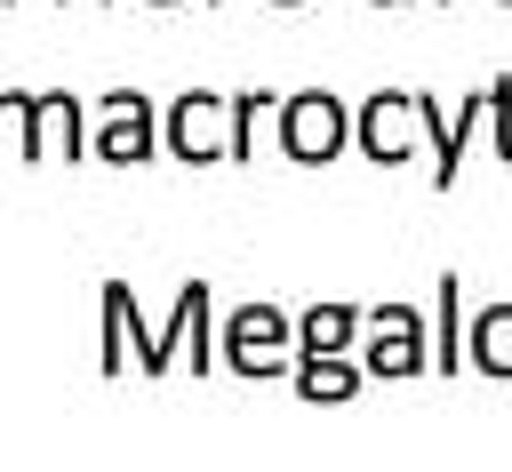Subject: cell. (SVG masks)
<instances>
[{"label":"cell","mask_w":512,"mask_h":472,"mask_svg":"<svg viewBox=\"0 0 512 472\" xmlns=\"http://www.w3.org/2000/svg\"><path fill=\"white\" fill-rule=\"evenodd\" d=\"M280 152L288 160H312V168H328L344 144H352V112H344V96H328V88H296V96H280Z\"/></svg>","instance_id":"6da1fadb"},{"label":"cell","mask_w":512,"mask_h":472,"mask_svg":"<svg viewBox=\"0 0 512 472\" xmlns=\"http://www.w3.org/2000/svg\"><path fill=\"white\" fill-rule=\"evenodd\" d=\"M88 152H96V160H112V168L152 160V152H160L152 96H144V88H104V96H96V136H88Z\"/></svg>","instance_id":"7a4b0ae2"},{"label":"cell","mask_w":512,"mask_h":472,"mask_svg":"<svg viewBox=\"0 0 512 472\" xmlns=\"http://www.w3.org/2000/svg\"><path fill=\"white\" fill-rule=\"evenodd\" d=\"M216 120H232V96H208V88H184L168 112H160V144L184 160V168H208V160H224L232 152V136L216 128Z\"/></svg>","instance_id":"3957f363"},{"label":"cell","mask_w":512,"mask_h":472,"mask_svg":"<svg viewBox=\"0 0 512 472\" xmlns=\"http://www.w3.org/2000/svg\"><path fill=\"white\" fill-rule=\"evenodd\" d=\"M288 336H296V320L280 304H240L224 320V368H240V376H288Z\"/></svg>","instance_id":"277c9868"},{"label":"cell","mask_w":512,"mask_h":472,"mask_svg":"<svg viewBox=\"0 0 512 472\" xmlns=\"http://www.w3.org/2000/svg\"><path fill=\"white\" fill-rule=\"evenodd\" d=\"M432 320L416 312V304H376L368 312V336H360V368L368 376H416L424 360H432Z\"/></svg>","instance_id":"5b68a950"},{"label":"cell","mask_w":512,"mask_h":472,"mask_svg":"<svg viewBox=\"0 0 512 472\" xmlns=\"http://www.w3.org/2000/svg\"><path fill=\"white\" fill-rule=\"evenodd\" d=\"M416 88H376L360 112H352V144L376 160V168H400L408 152H416Z\"/></svg>","instance_id":"8992f818"},{"label":"cell","mask_w":512,"mask_h":472,"mask_svg":"<svg viewBox=\"0 0 512 472\" xmlns=\"http://www.w3.org/2000/svg\"><path fill=\"white\" fill-rule=\"evenodd\" d=\"M360 384H368V368L344 360V352H304V360L288 368V392H296V400H320V408H344Z\"/></svg>","instance_id":"52a82bcc"},{"label":"cell","mask_w":512,"mask_h":472,"mask_svg":"<svg viewBox=\"0 0 512 472\" xmlns=\"http://www.w3.org/2000/svg\"><path fill=\"white\" fill-rule=\"evenodd\" d=\"M472 368L496 376V384L512 376V296H496V304L472 320Z\"/></svg>","instance_id":"ba28073f"},{"label":"cell","mask_w":512,"mask_h":472,"mask_svg":"<svg viewBox=\"0 0 512 472\" xmlns=\"http://www.w3.org/2000/svg\"><path fill=\"white\" fill-rule=\"evenodd\" d=\"M360 304H312V312H296V344L304 352H344L352 336H360Z\"/></svg>","instance_id":"9c48e42d"},{"label":"cell","mask_w":512,"mask_h":472,"mask_svg":"<svg viewBox=\"0 0 512 472\" xmlns=\"http://www.w3.org/2000/svg\"><path fill=\"white\" fill-rule=\"evenodd\" d=\"M24 144V152H48V96H16L0 88V152Z\"/></svg>","instance_id":"30bf717a"},{"label":"cell","mask_w":512,"mask_h":472,"mask_svg":"<svg viewBox=\"0 0 512 472\" xmlns=\"http://www.w3.org/2000/svg\"><path fill=\"white\" fill-rule=\"evenodd\" d=\"M176 312H184V360H192V368H216L224 352L208 344V328H216V320H208V280H184V288H176Z\"/></svg>","instance_id":"8fae6325"},{"label":"cell","mask_w":512,"mask_h":472,"mask_svg":"<svg viewBox=\"0 0 512 472\" xmlns=\"http://www.w3.org/2000/svg\"><path fill=\"white\" fill-rule=\"evenodd\" d=\"M48 128H56V152H64V160H80L88 136H96V128H80V96H72V88L48 96Z\"/></svg>","instance_id":"7c38bea8"},{"label":"cell","mask_w":512,"mask_h":472,"mask_svg":"<svg viewBox=\"0 0 512 472\" xmlns=\"http://www.w3.org/2000/svg\"><path fill=\"white\" fill-rule=\"evenodd\" d=\"M456 296H464V288H456V272H440V352H432V360H440V376L464 360V352H456V328H464V320H456Z\"/></svg>","instance_id":"4fadbf2b"},{"label":"cell","mask_w":512,"mask_h":472,"mask_svg":"<svg viewBox=\"0 0 512 472\" xmlns=\"http://www.w3.org/2000/svg\"><path fill=\"white\" fill-rule=\"evenodd\" d=\"M488 120H496V128H488V136H496V152L512 160V80H496V88H488Z\"/></svg>","instance_id":"5bb4252c"},{"label":"cell","mask_w":512,"mask_h":472,"mask_svg":"<svg viewBox=\"0 0 512 472\" xmlns=\"http://www.w3.org/2000/svg\"><path fill=\"white\" fill-rule=\"evenodd\" d=\"M368 8H400V0H368Z\"/></svg>","instance_id":"9a60e30c"},{"label":"cell","mask_w":512,"mask_h":472,"mask_svg":"<svg viewBox=\"0 0 512 472\" xmlns=\"http://www.w3.org/2000/svg\"><path fill=\"white\" fill-rule=\"evenodd\" d=\"M272 8H296V0H272Z\"/></svg>","instance_id":"2e32d148"},{"label":"cell","mask_w":512,"mask_h":472,"mask_svg":"<svg viewBox=\"0 0 512 472\" xmlns=\"http://www.w3.org/2000/svg\"><path fill=\"white\" fill-rule=\"evenodd\" d=\"M152 8H176V0H152Z\"/></svg>","instance_id":"e0dca14e"},{"label":"cell","mask_w":512,"mask_h":472,"mask_svg":"<svg viewBox=\"0 0 512 472\" xmlns=\"http://www.w3.org/2000/svg\"><path fill=\"white\" fill-rule=\"evenodd\" d=\"M504 8H512V0H504Z\"/></svg>","instance_id":"ac0fdd59"}]
</instances>
